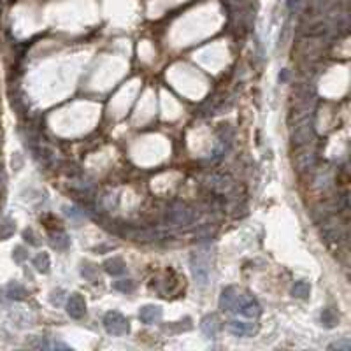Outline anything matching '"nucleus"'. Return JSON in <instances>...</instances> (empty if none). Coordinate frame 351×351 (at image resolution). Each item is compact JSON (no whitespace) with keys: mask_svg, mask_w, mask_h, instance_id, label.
Masks as SVG:
<instances>
[{"mask_svg":"<svg viewBox=\"0 0 351 351\" xmlns=\"http://www.w3.org/2000/svg\"><path fill=\"white\" fill-rule=\"evenodd\" d=\"M83 311H84V304L81 302V298L79 297L70 298V302H69V312H70V314L76 316V318H79V316L83 314Z\"/></svg>","mask_w":351,"mask_h":351,"instance_id":"nucleus-1","label":"nucleus"}]
</instances>
